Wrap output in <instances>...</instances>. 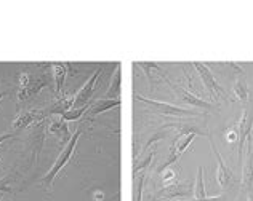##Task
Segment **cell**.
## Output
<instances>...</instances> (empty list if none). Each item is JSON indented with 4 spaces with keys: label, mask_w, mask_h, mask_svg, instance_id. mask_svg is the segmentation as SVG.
<instances>
[{
    "label": "cell",
    "mask_w": 253,
    "mask_h": 201,
    "mask_svg": "<svg viewBox=\"0 0 253 201\" xmlns=\"http://www.w3.org/2000/svg\"><path fill=\"white\" fill-rule=\"evenodd\" d=\"M209 140H210V147H211L213 153H215V158H216V163H218V168H216V180H218V184L221 185V189H229V187L234 185L236 177H234V174H232V171L223 162L221 153L218 152L215 142H213V139L210 137Z\"/></svg>",
    "instance_id": "cell-7"
},
{
    "label": "cell",
    "mask_w": 253,
    "mask_h": 201,
    "mask_svg": "<svg viewBox=\"0 0 253 201\" xmlns=\"http://www.w3.org/2000/svg\"><path fill=\"white\" fill-rule=\"evenodd\" d=\"M171 88L176 93V98L181 100L183 104H188L191 107H199V109H202V110H215V105H213L211 102H205L204 99H201L197 95H194L192 91L183 88V86L171 85Z\"/></svg>",
    "instance_id": "cell-8"
},
{
    "label": "cell",
    "mask_w": 253,
    "mask_h": 201,
    "mask_svg": "<svg viewBox=\"0 0 253 201\" xmlns=\"http://www.w3.org/2000/svg\"><path fill=\"white\" fill-rule=\"evenodd\" d=\"M194 192V185L191 182H176L164 187L159 192H156L154 198L151 201H161V200H178L184 197H191V193Z\"/></svg>",
    "instance_id": "cell-4"
},
{
    "label": "cell",
    "mask_w": 253,
    "mask_h": 201,
    "mask_svg": "<svg viewBox=\"0 0 253 201\" xmlns=\"http://www.w3.org/2000/svg\"><path fill=\"white\" fill-rule=\"evenodd\" d=\"M192 195H194L196 201L207 198V193H205V187H204V168L202 166L197 168V177H196L194 192H192Z\"/></svg>",
    "instance_id": "cell-16"
},
{
    "label": "cell",
    "mask_w": 253,
    "mask_h": 201,
    "mask_svg": "<svg viewBox=\"0 0 253 201\" xmlns=\"http://www.w3.org/2000/svg\"><path fill=\"white\" fill-rule=\"evenodd\" d=\"M81 133H82L81 130H77L74 136H72V137L69 139V142L66 144V147L63 149V152L59 153V157H58V160L55 162V165H53V168L50 169V172L45 176V179H43V184H46V185H51V184H53V180H55V177H56V174H58L59 171H61L63 168L66 166V163H68L69 160H71L72 153H74L76 145H77V140H79V137H81Z\"/></svg>",
    "instance_id": "cell-1"
},
{
    "label": "cell",
    "mask_w": 253,
    "mask_h": 201,
    "mask_svg": "<svg viewBox=\"0 0 253 201\" xmlns=\"http://www.w3.org/2000/svg\"><path fill=\"white\" fill-rule=\"evenodd\" d=\"M0 201H2V195H0Z\"/></svg>",
    "instance_id": "cell-31"
},
{
    "label": "cell",
    "mask_w": 253,
    "mask_h": 201,
    "mask_svg": "<svg viewBox=\"0 0 253 201\" xmlns=\"http://www.w3.org/2000/svg\"><path fill=\"white\" fill-rule=\"evenodd\" d=\"M192 66H194V69L197 70L199 77H201L202 83L205 86V90L209 91V95L213 100H218L219 98H224V90L221 88V85H219L216 82V78L213 77V73L210 72V69L205 64L202 63H192Z\"/></svg>",
    "instance_id": "cell-3"
},
{
    "label": "cell",
    "mask_w": 253,
    "mask_h": 201,
    "mask_svg": "<svg viewBox=\"0 0 253 201\" xmlns=\"http://www.w3.org/2000/svg\"><path fill=\"white\" fill-rule=\"evenodd\" d=\"M86 110H88V107L84 105V107H81V109H74V110H69V112L63 113L61 118H63V120H66V122H71V120H79V118H81Z\"/></svg>",
    "instance_id": "cell-22"
},
{
    "label": "cell",
    "mask_w": 253,
    "mask_h": 201,
    "mask_svg": "<svg viewBox=\"0 0 253 201\" xmlns=\"http://www.w3.org/2000/svg\"><path fill=\"white\" fill-rule=\"evenodd\" d=\"M11 137H13L11 134H2V136H0V145H2L6 139H11Z\"/></svg>",
    "instance_id": "cell-27"
},
{
    "label": "cell",
    "mask_w": 253,
    "mask_h": 201,
    "mask_svg": "<svg viewBox=\"0 0 253 201\" xmlns=\"http://www.w3.org/2000/svg\"><path fill=\"white\" fill-rule=\"evenodd\" d=\"M232 91H234L236 98L241 100V102H247L249 85H247V82H245V78H237L234 82V88H232Z\"/></svg>",
    "instance_id": "cell-18"
},
{
    "label": "cell",
    "mask_w": 253,
    "mask_h": 201,
    "mask_svg": "<svg viewBox=\"0 0 253 201\" xmlns=\"http://www.w3.org/2000/svg\"><path fill=\"white\" fill-rule=\"evenodd\" d=\"M121 105V99H106V100H99V102H96L95 105L90 109V115H98V113L101 112H106L112 109V107H119Z\"/></svg>",
    "instance_id": "cell-17"
},
{
    "label": "cell",
    "mask_w": 253,
    "mask_h": 201,
    "mask_svg": "<svg viewBox=\"0 0 253 201\" xmlns=\"http://www.w3.org/2000/svg\"><path fill=\"white\" fill-rule=\"evenodd\" d=\"M101 69H96V72L93 73L91 78L86 82L81 90H79V93L74 96V107H77V109H81V107L86 105L88 104V100L93 95V91H95V85H96V80L98 77L101 75Z\"/></svg>",
    "instance_id": "cell-9"
},
{
    "label": "cell",
    "mask_w": 253,
    "mask_h": 201,
    "mask_svg": "<svg viewBox=\"0 0 253 201\" xmlns=\"http://www.w3.org/2000/svg\"><path fill=\"white\" fill-rule=\"evenodd\" d=\"M135 98L138 100H141V102H144L148 107H151L154 112L161 113V115H173V117H196V115H199V113L194 112V110L181 109V107L171 105V104H167V102H159V100L148 99V98H144L141 95H136Z\"/></svg>",
    "instance_id": "cell-2"
},
{
    "label": "cell",
    "mask_w": 253,
    "mask_h": 201,
    "mask_svg": "<svg viewBox=\"0 0 253 201\" xmlns=\"http://www.w3.org/2000/svg\"><path fill=\"white\" fill-rule=\"evenodd\" d=\"M72 107H74V96H63V99H59L51 109L46 110V113H51V115H63V113L72 110Z\"/></svg>",
    "instance_id": "cell-13"
},
{
    "label": "cell",
    "mask_w": 253,
    "mask_h": 201,
    "mask_svg": "<svg viewBox=\"0 0 253 201\" xmlns=\"http://www.w3.org/2000/svg\"><path fill=\"white\" fill-rule=\"evenodd\" d=\"M119 91H121V66H117V70H116V78H112V83L109 86L108 93L106 96L109 99H114V96H119Z\"/></svg>",
    "instance_id": "cell-20"
},
{
    "label": "cell",
    "mask_w": 253,
    "mask_h": 201,
    "mask_svg": "<svg viewBox=\"0 0 253 201\" xmlns=\"http://www.w3.org/2000/svg\"><path fill=\"white\" fill-rule=\"evenodd\" d=\"M10 182H11V176H6V177H2V179H0V193H3V192H11Z\"/></svg>",
    "instance_id": "cell-23"
},
{
    "label": "cell",
    "mask_w": 253,
    "mask_h": 201,
    "mask_svg": "<svg viewBox=\"0 0 253 201\" xmlns=\"http://www.w3.org/2000/svg\"><path fill=\"white\" fill-rule=\"evenodd\" d=\"M45 113L46 112H43V110H28V112H24V113H21V115H18V118L13 122V128H15V130L28 128L31 123H34V122H37V120L43 118Z\"/></svg>",
    "instance_id": "cell-12"
},
{
    "label": "cell",
    "mask_w": 253,
    "mask_h": 201,
    "mask_svg": "<svg viewBox=\"0 0 253 201\" xmlns=\"http://www.w3.org/2000/svg\"><path fill=\"white\" fill-rule=\"evenodd\" d=\"M53 72H55V82H56V95H61L64 78H66V64H53Z\"/></svg>",
    "instance_id": "cell-19"
},
{
    "label": "cell",
    "mask_w": 253,
    "mask_h": 201,
    "mask_svg": "<svg viewBox=\"0 0 253 201\" xmlns=\"http://www.w3.org/2000/svg\"><path fill=\"white\" fill-rule=\"evenodd\" d=\"M247 201H253V195H249V200Z\"/></svg>",
    "instance_id": "cell-29"
},
{
    "label": "cell",
    "mask_w": 253,
    "mask_h": 201,
    "mask_svg": "<svg viewBox=\"0 0 253 201\" xmlns=\"http://www.w3.org/2000/svg\"><path fill=\"white\" fill-rule=\"evenodd\" d=\"M226 139H228V142H237V128L236 125L232 126V128H229V131L226 133Z\"/></svg>",
    "instance_id": "cell-24"
},
{
    "label": "cell",
    "mask_w": 253,
    "mask_h": 201,
    "mask_svg": "<svg viewBox=\"0 0 253 201\" xmlns=\"http://www.w3.org/2000/svg\"><path fill=\"white\" fill-rule=\"evenodd\" d=\"M144 179H146V174H141V177H139V187H138V193H136V200H135V201H141V200H143V187H144Z\"/></svg>",
    "instance_id": "cell-25"
},
{
    "label": "cell",
    "mask_w": 253,
    "mask_h": 201,
    "mask_svg": "<svg viewBox=\"0 0 253 201\" xmlns=\"http://www.w3.org/2000/svg\"><path fill=\"white\" fill-rule=\"evenodd\" d=\"M196 136L197 134H194V133H184V134H178V137L175 139V142H173V149L176 150V153L179 157L183 155L184 153V150L188 149V147L191 145V142L192 140L196 139Z\"/></svg>",
    "instance_id": "cell-14"
},
{
    "label": "cell",
    "mask_w": 253,
    "mask_h": 201,
    "mask_svg": "<svg viewBox=\"0 0 253 201\" xmlns=\"http://www.w3.org/2000/svg\"><path fill=\"white\" fill-rule=\"evenodd\" d=\"M253 126V117L250 115V112L245 109L242 112L241 120L236 123L237 128V157H239V165H242V152H244V144L247 142V137L250 136Z\"/></svg>",
    "instance_id": "cell-5"
},
{
    "label": "cell",
    "mask_w": 253,
    "mask_h": 201,
    "mask_svg": "<svg viewBox=\"0 0 253 201\" xmlns=\"http://www.w3.org/2000/svg\"><path fill=\"white\" fill-rule=\"evenodd\" d=\"M170 201H179V200H170Z\"/></svg>",
    "instance_id": "cell-30"
},
{
    "label": "cell",
    "mask_w": 253,
    "mask_h": 201,
    "mask_svg": "<svg viewBox=\"0 0 253 201\" xmlns=\"http://www.w3.org/2000/svg\"><path fill=\"white\" fill-rule=\"evenodd\" d=\"M19 80H21V88H19V93H18L19 100L28 99L29 96L36 95V93L41 91L43 86L48 85L45 77H32L29 73H21Z\"/></svg>",
    "instance_id": "cell-6"
},
{
    "label": "cell",
    "mask_w": 253,
    "mask_h": 201,
    "mask_svg": "<svg viewBox=\"0 0 253 201\" xmlns=\"http://www.w3.org/2000/svg\"><path fill=\"white\" fill-rule=\"evenodd\" d=\"M3 96H5V93H3L2 90H0V100H2V98H3Z\"/></svg>",
    "instance_id": "cell-28"
},
{
    "label": "cell",
    "mask_w": 253,
    "mask_h": 201,
    "mask_svg": "<svg viewBox=\"0 0 253 201\" xmlns=\"http://www.w3.org/2000/svg\"><path fill=\"white\" fill-rule=\"evenodd\" d=\"M48 131L53 133V134H56V136H59L63 140H68V137H69L68 122H66V120H63L61 117L51 120V123L48 126Z\"/></svg>",
    "instance_id": "cell-15"
},
{
    "label": "cell",
    "mask_w": 253,
    "mask_h": 201,
    "mask_svg": "<svg viewBox=\"0 0 253 201\" xmlns=\"http://www.w3.org/2000/svg\"><path fill=\"white\" fill-rule=\"evenodd\" d=\"M138 64L144 70L146 75H148V78H149V82H151L152 86H154L156 83H159V82H165V83L170 85V86L173 85L170 80H169L167 73H165L161 69V66H159V64H156V63H138Z\"/></svg>",
    "instance_id": "cell-11"
},
{
    "label": "cell",
    "mask_w": 253,
    "mask_h": 201,
    "mask_svg": "<svg viewBox=\"0 0 253 201\" xmlns=\"http://www.w3.org/2000/svg\"><path fill=\"white\" fill-rule=\"evenodd\" d=\"M176 177V171H170V169H165L162 172V180L164 182H170V180H173Z\"/></svg>",
    "instance_id": "cell-26"
},
{
    "label": "cell",
    "mask_w": 253,
    "mask_h": 201,
    "mask_svg": "<svg viewBox=\"0 0 253 201\" xmlns=\"http://www.w3.org/2000/svg\"><path fill=\"white\" fill-rule=\"evenodd\" d=\"M154 153H156V150L152 149V150L148 153V155H146V157L141 160V162H139V163H135V168H133V172H135V176H136V174H138L139 171H144L146 168H148V166L151 165L152 158H154Z\"/></svg>",
    "instance_id": "cell-21"
},
{
    "label": "cell",
    "mask_w": 253,
    "mask_h": 201,
    "mask_svg": "<svg viewBox=\"0 0 253 201\" xmlns=\"http://www.w3.org/2000/svg\"><path fill=\"white\" fill-rule=\"evenodd\" d=\"M242 185L244 189L250 190L253 187V142L252 134L247 137V155H245L244 169H242Z\"/></svg>",
    "instance_id": "cell-10"
}]
</instances>
